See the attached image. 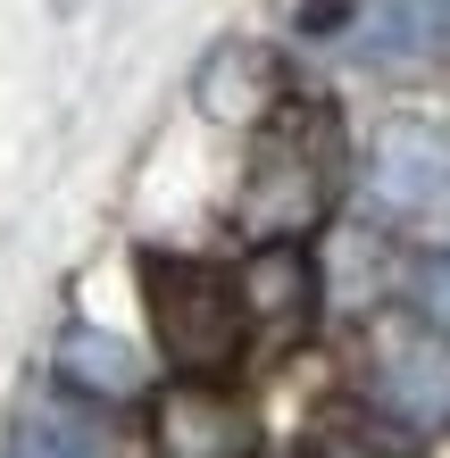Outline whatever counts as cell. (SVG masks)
I'll use <instances>...</instances> for the list:
<instances>
[{
	"label": "cell",
	"mask_w": 450,
	"mask_h": 458,
	"mask_svg": "<svg viewBox=\"0 0 450 458\" xmlns=\"http://www.w3.org/2000/svg\"><path fill=\"white\" fill-rule=\"evenodd\" d=\"M142 301H150V334L167 350V367L183 384H225L250 350V301L242 276L208 259H175V250H142Z\"/></svg>",
	"instance_id": "6da1fadb"
},
{
	"label": "cell",
	"mask_w": 450,
	"mask_h": 458,
	"mask_svg": "<svg viewBox=\"0 0 450 458\" xmlns=\"http://www.w3.org/2000/svg\"><path fill=\"white\" fill-rule=\"evenodd\" d=\"M342 158H334V117L326 109H301L259 133V150H250V183H242V233L259 242H301L317 217H326V200H334V175Z\"/></svg>",
	"instance_id": "7a4b0ae2"
},
{
	"label": "cell",
	"mask_w": 450,
	"mask_h": 458,
	"mask_svg": "<svg viewBox=\"0 0 450 458\" xmlns=\"http://www.w3.org/2000/svg\"><path fill=\"white\" fill-rule=\"evenodd\" d=\"M367 192L384 217H442L450 208V125L434 117H384L367 142Z\"/></svg>",
	"instance_id": "3957f363"
},
{
	"label": "cell",
	"mask_w": 450,
	"mask_h": 458,
	"mask_svg": "<svg viewBox=\"0 0 450 458\" xmlns=\"http://www.w3.org/2000/svg\"><path fill=\"white\" fill-rule=\"evenodd\" d=\"M367 367H376V400L401 425H450V334L434 326H384L376 350H367Z\"/></svg>",
	"instance_id": "277c9868"
},
{
	"label": "cell",
	"mask_w": 450,
	"mask_h": 458,
	"mask_svg": "<svg viewBox=\"0 0 450 458\" xmlns=\"http://www.w3.org/2000/svg\"><path fill=\"white\" fill-rule=\"evenodd\" d=\"M158 458H259V417L217 384H183L158 400Z\"/></svg>",
	"instance_id": "5b68a950"
},
{
	"label": "cell",
	"mask_w": 450,
	"mask_h": 458,
	"mask_svg": "<svg viewBox=\"0 0 450 458\" xmlns=\"http://www.w3.org/2000/svg\"><path fill=\"white\" fill-rule=\"evenodd\" d=\"M242 301H250V334L267 326L276 342L301 334L317 317V267L301 242H259V259L242 267Z\"/></svg>",
	"instance_id": "8992f818"
},
{
	"label": "cell",
	"mask_w": 450,
	"mask_h": 458,
	"mask_svg": "<svg viewBox=\"0 0 450 458\" xmlns=\"http://www.w3.org/2000/svg\"><path fill=\"white\" fill-rule=\"evenodd\" d=\"M50 367H59V384H67L75 400H134V392L150 384L142 350L117 342L109 326H67L59 342H50Z\"/></svg>",
	"instance_id": "52a82bcc"
},
{
	"label": "cell",
	"mask_w": 450,
	"mask_h": 458,
	"mask_svg": "<svg viewBox=\"0 0 450 458\" xmlns=\"http://www.w3.org/2000/svg\"><path fill=\"white\" fill-rule=\"evenodd\" d=\"M359 59L367 67H417L450 50V0H376L359 17Z\"/></svg>",
	"instance_id": "ba28073f"
},
{
	"label": "cell",
	"mask_w": 450,
	"mask_h": 458,
	"mask_svg": "<svg viewBox=\"0 0 450 458\" xmlns=\"http://www.w3.org/2000/svg\"><path fill=\"white\" fill-rule=\"evenodd\" d=\"M309 458H426L384 400H326L309 417Z\"/></svg>",
	"instance_id": "9c48e42d"
},
{
	"label": "cell",
	"mask_w": 450,
	"mask_h": 458,
	"mask_svg": "<svg viewBox=\"0 0 450 458\" xmlns=\"http://www.w3.org/2000/svg\"><path fill=\"white\" fill-rule=\"evenodd\" d=\"M192 100L217 125H250L276 100V59H267V50H250V42H217L200 59V75H192Z\"/></svg>",
	"instance_id": "30bf717a"
},
{
	"label": "cell",
	"mask_w": 450,
	"mask_h": 458,
	"mask_svg": "<svg viewBox=\"0 0 450 458\" xmlns=\"http://www.w3.org/2000/svg\"><path fill=\"white\" fill-rule=\"evenodd\" d=\"M9 458H109V434H100V417L75 409V400H34V409H17V425H9Z\"/></svg>",
	"instance_id": "8fae6325"
},
{
	"label": "cell",
	"mask_w": 450,
	"mask_h": 458,
	"mask_svg": "<svg viewBox=\"0 0 450 458\" xmlns=\"http://www.w3.org/2000/svg\"><path fill=\"white\" fill-rule=\"evenodd\" d=\"M401 301H409L417 326L450 334V250H442V242H434V250H409V259H401Z\"/></svg>",
	"instance_id": "7c38bea8"
}]
</instances>
